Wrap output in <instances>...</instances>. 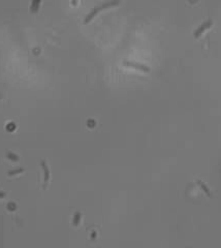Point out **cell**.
Here are the masks:
<instances>
[{
    "label": "cell",
    "instance_id": "obj_8",
    "mask_svg": "<svg viewBox=\"0 0 221 248\" xmlns=\"http://www.w3.org/2000/svg\"><path fill=\"white\" fill-rule=\"evenodd\" d=\"M6 156H7V158H8V159H11V160H13V161H18V160H19V156L15 155V154H13V153H8Z\"/></svg>",
    "mask_w": 221,
    "mask_h": 248
},
{
    "label": "cell",
    "instance_id": "obj_4",
    "mask_svg": "<svg viewBox=\"0 0 221 248\" xmlns=\"http://www.w3.org/2000/svg\"><path fill=\"white\" fill-rule=\"evenodd\" d=\"M40 165H42V172H44V188H47L49 184V181H50V171H49V167L47 165L46 160H42L40 163Z\"/></svg>",
    "mask_w": 221,
    "mask_h": 248
},
{
    "label": "cell",
    "instance_id": "obj_2",
    "mask_svg": "<svg viewBox=\"0 0 221 248\" xmlns=\"http://www.w3.org/2000/svg\"><path fill=\"white\" fill-rule=\"evenodd\" d=\"M125 66L127 67H132V68H136L138 70H141L143 73H150V68L149 66L147 65H144V64H141V63H136V62H131V61H125L123 62Z\"/></svg>",
    "mask_w": 221,
    "mask_h": 248
},
{
    "label": "cell",
    "instance_id": "obj_3",
    "mask_svg": "<svg viewBox=\"0 0 221 248\" xmlns=\"http://www.w3.org/2000/svg\"><path fill=\"white\" fill-rule=\"evenodd\" d=\"M212 24H213V22L211 20H208L207 22L203 23V24H201V26H199L198 28H197L196 30L194 31V34H193V35H194V37L195 38H198L199 36H201V35L207 30V29H209L210 27H212Z\"/></svg>",
    "mask_w": 221,
    "mask_h": 248
},
{
    "label": "cell",
    "instance_id": "obj_5",
    "mask_svg": "<svg viewBox=\"0 0 221 248\" xmlns=\"http://www.w3.org/2000/svg\"><path fill=\"white\" fill-rule=\"evenodd\" d=\"M42 3V0H32L30 5V11L32 13H37L38 8H40V4Z\"/></svg>",
    "mask_w": 221,
    "mask_h": 248
},
{
    "label": "cell",
    "instance_id": "obj_6",
    "mask_svg": "<svg viewBox=\"0 0 221 248\" xmlns=\"http://www.w3.org/2000/svg\"><path fill=\"white\" fill-rule=\"evenodd\" d=\"M197 184H198V185H199V187H201V188L205 191V193H206L207 196H212V194H211V193H210V190H209V188L206 186V185L204 184V183L201 182V181L197 180Z\"/></svg>",
    "mask_w": 221,
    "mask_h": 248
},
{
    "label": "cell",
    "instance_id": "obj_7",
    "mask_svg": "<svg viewBox=\"0 0 221 248\" xmlns=\"http://www.w3.org/2000/svg\"><path fill=\"white\" fill-rule=\"evenodd\" d=\"M25 170L24 169H18V170H13V171H9L8 173H7V175L9 176V177H11V176H16V175H19V174H22L23 172H24Z\"/></svg>",
    "mask_w": 221,
    "mask_h": 248
},
{
    "label": "cell",
    "instance_id": "obj_1",
    "mask_svg": "<svg viewBox=\"0 0 221 248\" xmlns=\"http://www.w3.org/2000/svg\"><path fill=\"white\" fill-rule=\"evenodd\" d=\"M120 3V0H109L107 2L105 3H102L101 5H98V6H95L94 8L92 9L87 16H86L85 20H84V23L85 24H88V23L91 22L97 15H98L100 11H105L107 8H111V7H114V6H117V5Z\"/></svg>",
    "mask_w": 221,
    "mask_h": 248
}]
</instances>
